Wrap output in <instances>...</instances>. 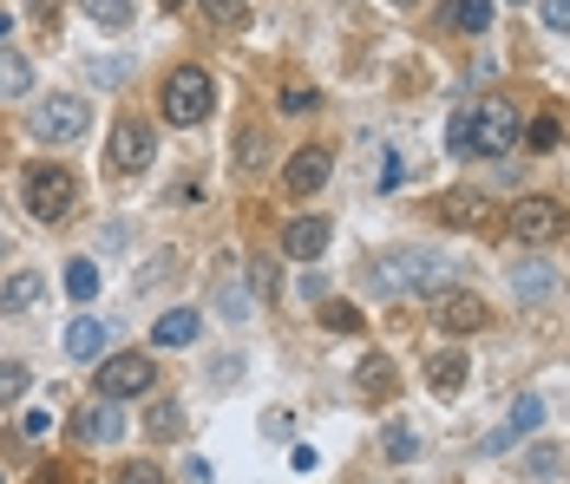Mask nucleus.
Wrapping results in <instances>:
<instances>
[{
	"label": "nucleus",
	"instance_id": "obj_1",
	"mask_svg": "<svg viewBox=\"0 0 570 484\" xmlns=\"http://www.w3.org/2000/svg\"><path fill=\"white\" fill-rule=\"evenodd\" d=\"M210 105H217V85H210L203 66H177V72L164 79V118H171V125H203Z\"/></svg>",
	"mask_w": 570,
	"mask_h": 484
},
{
	"label": "nucleus",
	"instance_id": "obj_2",
	"mask_svg": "<svg viewBox=\"0 0 570 484\" xmlns=\"http://www.w3.org/2000/svg\"><path fill=\"white\" fill-rule=\"evenodd\" d=\"M72 203H79L72 170H59V164H33L26 170V210H33V223H66Z\"/></svg>",
	"mask_w": 570,
	"mask_h": 484
},
{
	"label": "nucleus",
	"instance_id": "obj_3",
	"mask_svg": "<svg viewBox=\"0 0 570 484\" xmlns=\"http://www.w3.org/2000/svg\"><path fill=\"white\" fill-rule=\"evenodd\" d=\"M466 125H473V151H479V157H505V151L519 144V111H512L505 98L466 105Z\"/></svg>",
	"mask_w": 570,
	"mask_h": 484
},
{
	"label": "nucleus",
	"instance_id": "obj_4",
	"mask_svg": "<svg viewBox=\"0 0 570 484\" xmlns=\"http://www.w3.org/2000/svg\"><path fill=\"white\" fill-rule=\"evenodd\" d=\"M158 387V361L151 354H105L98 361V400H138Z\"/></svg>",
	"mask_w": 570,
	"mask_h": 484
},
{
	"label": "nucleus",
	"instance_id": "obj_5",
	"mask_svg": "<svg viewBox=\"0 0 570 484\" xmlns=\"http://www.w3.org/2000/svg\"><path fill=\"white\" fill-rule=\"evenodd\" d=\"M26 131L39 138V144H79L85 138V98H72V92H53L33 118H26Z\"/></svg>",
	"mask_w": 570,
	"mask_h": 484
},
{
	"label": "nucleus",
	"instance_id": "obj_6",
	"mask_svg": "<svg viewBox=\"0 0 570 484\" xmlns=\"http://www.w3.org/2000/svg\"><path fill=\"white\" fill-rule=\"evenodd\" d=\"M565 203L558 197H519L512 203V216H505V229L519 236V243H551V236H565Z\"/></svg>",
	"mask_w": 570,
	"mask_h": 484
},
{
	"label": "nucleus",
	"instance_id": "obj_7",
	"mask_svg": "<svg viewBox=\"0 0 570 484\" xmlns=\"http://www.w3.org/2000/svg\"><path fill=\"white\" fill-rule=\"evenodd\" d=\"M105 157H112V170H144L158 157V131L144 118H118L112 138H105Z\"/></svg>",
	"mask_w": 570,
	"mask_h": 484
},
{
	"label": "nucleus",
	"instance_id": "obj_8",
	"mask_svg": "<svg viewBox=\"0 0 570 484\" xmlns=\"http://www.w3.org/2000/svg\"><path fill=\"white\" fill-rule=\"evenodd\" d=\"M433 223H446V229H492V197L486 190H440L433 197Z\"/></svg>",
	"mask_w": 570,
	"mask_h": 484
},
{
	"label": "nucleus",
	"instance_id": "obj_9",
	"mask_svg": "<svg viewBox=\"0 0 570 484\" xmlns=\"http://www.w3.org/2000/svg\"><path fill=\"white\" fill-rule=\"evenodd\" d=\"M433 328H446V334H479V328H486V302H479L473 288H440V295H433Z\"/></svg>",
	"mask_w": 570,
	"mask_h": 484
},
{
	"label": "nucleus",
	"instance_id": "obj_10",
	"mask_svg": "<svg viewBox=\"0 0 570 484\" xmlns=\"http://www.w3.org/2000/svg\"><path fill=\"white\" fill-rule=\"evenodd\" d=\"M328 177H335V157H328L322 144H302V151L289 157V170H282V190H289V197H315Z\"/></svg>",
	"mask_w": 570,
	"mask_h": 484
},
{
	"label": "nucleus",
	"instance_id": "obj_11",
	"mask_svg": "<svg viewBox=\"0 0 570 484\" xmlns=\"http://www.w3.org/2000/svg\"><path fill=\"white\" fill-rule=\"evenodd\" d=\"M328 236H335V223H328V216H289V223H282V249H289L295 262H322Z\"/></svg>",
	"mask_w": 570,
	"mask_h": 484
},
{
	"label": "nucleus",
	"instance_id": "obj_12",
	"mask_svg": "<svg viewBox=\"0 0 570 484\" xmlns=\"http://www.w3.org/2000/svg\"><path fill=\"white\" fill-rule=\"evenodd\" d=\"M72 433H79V446H118V439H125V413H118V400H92V406L72 420Z\"/></svg>",
	"mask_w": 570,
	"mask_h": 484
},
{
	"label": "nucleus",
	"instance_id": "obj_13",
	"mask_svg": "<svg viewBox=\"0 0 570 484\" xmlns=\"http://www.w3.org/2000/svg\"><path fill=\"white\" fill-rule=\"evenodd\" d=\"M354 387H361V400H368V406H387V400L400 393V374H394V361H387V354H368V361L354 367Z\"/></svg>",
	"mask_w": 570,
	"mask_h": 484
},
{
	"label": "nucleus",
	"instance_id": "obj_14",
	"mask_svg": "<svg viewBox=\"0 0 570 484\" xmlns=\"http://www.w3.org/2000/svg\"><path fill=\"white\" fill-rule=\"evenodd\" d=\"M105 341H112V321L79 315V321L66 328V354H72V361H105Z\"/></svg>",
	"mask_w": 570,
	"mask_h": 484
},
{
	"label": "nucleus",
	"instance_id": "obj_15",
	"mask_svg": "<svg viewBox=\"0 0 570 484\" xmlns=\"http://www.w3.org/2000/svg\"><path fill=\"white\" fill-rule=\"evenodd\" d=\"M551 288H558V269L551 262H519L512 269V295L519 302H551Z\"/></svg>",
	"mask_w": 570,
	"mask_h": 484
},
{
	"label": "nucleus",
	"instance_id": "obj_16",
	"mask_svg": "<svg viewBox=\"0 0 570 484\" xmlns=\"http://www.w3.org/2000/svg\"><path fill=\"white\" fill-rule=\"evenodd\" d=\"M39 295H46V275L20 269V275H7V288H0V315H20V308H33Z\"/></svg>",
	"mask_w": 570,
	"mask_h": 484
},
{
	"label": "nucleus",
	"instance_id": "obj_17",
	"mask_svg": "<svg viewBox=\"0 0 570 484\" xmlns=\"http://www.w3.org/2000/svg\"><path fill=\"white\" fill-rule=\"evenodd\" d=\"M197 328H203V321H197V308H171V315H158V328H151V334H158V347H190V341H197Z\"/></svg>",
	"mask_w": 570,
	"mask_h": 484
},
{
	"label": "nucleus",
	"instance_id": "obj_18",
	"mask_svg": "<svg viewBox=\"0 0 570 484\" xmlns=\"http://www.w3.org/2000/svg\"><path fill=\"white\" fill-rule=\"evenodd\" d=\"M427 387H433V393H460V387H466V354H453V347L433 354V361H427Z\"/></svg>",
	"mask_w": 570,
	"mask_h": 484
},
{
	"label": "nucleus",
	"instance_id": "obj_19",
	"mask_svg": "<svg viewBox=\"0 0 570 484\" xmlns=\"http://www.w3.org/2000/svg\"><path fill=\"white\" fill-rule=\"evenodd\" d=\"M446 26L453 33H486L492 26V0H446Z\"/></svg>",
	"mask_w": 570,
	"mask_h": 484
},
{
	"label": "nucleus",
	"instance_id": "obj_20",
	"mask_svg": "<svg viewBox=\"0 0 570 484\" xmlns=\"http://www.w3.org/2000/svg\"><path fill=\"white\" fill-rule=\"evenodd\" d=\"M144 433H151V439H184V406H177V400H151Z\"/></svg>",
	"mask_w": 570,
	"mask_h": 484
},
{
	"label": "nucleus",
	"instance_id": "obj_21",
	"mask_svg": "<svg viewBox=\"0 0 570 484\" xmlns=\"http://www.w3.org/2000/svg\"><path fill=\"white\" fill-rule=\"evenodd\" d=\"M66 295H72V302H92V295H98V262H92V256H72V262H66Z\"/></svg>",
	"mask_w": 570,
	"mask_h": 484
},
{
	"label": "nucleus",
	"instance_id": "obj_22",
	"mask_svg": "<svg viewBox=\"0 0 570 484\" xmlns=\"http://www.w3.org/2000/svg\"><path fill=\"white\" fill-rule=\"evenodd\" d=\"M26 85H33V66H26L13 46H0V98H20Z\"/></svg>",
	"mask_w": 570,
	"mask_h": 484
},
{
	"label": "nucleus",
	"instance_id": "obj_23",
	"mask_svg": "<svg viewBox=\"0 0 570 484\" xmlns=\"http://www.w3.org/2000/svg\"><path fill=\"white\" fill-rule=\"evenodd\" d=\"M322 328H328V334H361L368 321H361L354 302H322Z\"/></svg>",
	"mask_w": 570,
	"mask_h": 484
},
{
	"label": "nucleus",
	"instance_id": "obj_24",
	"mask_svg": "<svg viewBox=\"0 0 570 484\" xmlns=\"http://www.w3.org/2000/svg\"><path fill=\"white\" fill-rule=\"evenodd\" d=\"M85 7V20H98L105 33H118V26H131V0H79Z\"/></svg>",
	"mask_w": 570,
	"mask_h": 484
},
{
	"label": "nucleus",
	"instance_id": "obj_25",
	"mask_svg": "<svg viewBox=\"0 0 570 484\" xmlns=\"http://www.w3.org/2000/svg\"><path fill=\"white\" fill-rule=\"evenodd\" d=\"M381 452H387L394 465H414V452H420V433H407V426H387V439H381Z\"/></svg>",
	"mask_w": 570,
	"mask_h": 484
},
{
	"label": "nucleus",
	"instance_id": "obj_26",
	"mask_svg": "<svg viewBox=\"0 0 570 484\" xmlns=\"http://www.w3.org/2000/svg\"><path fill=\"white\" fill-rule=\"evenodd\" d=\"M26 387H33V374H26L20 361H0V406H13V400H26Z\"/></svg>",
	"mask_w": 570,
	"mask_h": 484
},
{
	"label": "nucleus",
	"instance_id": "obj_27",
	"mask_svg": "<svg viewBox=\"0 0 570 484\" xmlns=\"http://www.w3.org/2000/svg\"><path fill=\"white\" fill-rule=\"evenodd\" d=\"M525 472H532V479H558V472H565V452H558V446H532V452H525Z\"/></svg>",
	"mask_w": 570,
	"mask_h": 484
},
{
	"label": "nucleus",
	"instance_id": "obj_28",
	"mask_svg": "<svg viewBox=\"0 0 570 484\" xmlns=\"http://www.w3.org/2000/svg\"><path fill=\"white\" fill-rule=\"evenodd\" d=\"M558 138H565L558 111H538V118H532V151H558Z\"/></svg>",
	"mask_w": 570,
	"mask_h": 484
},
{
	"label": "nucleus",
	"instance_id": "obj_29",
	"mask_svg": "<svg viewBox=\"0 0 570 484\" xmlns=\"http://www.w3.org/2000/svg\"><path fill=\"white\" fill-rule=\"evenodd\" d=\"M538 426H545V400H532V393L512 400V433H538Z\"/></svg>",
	"mask_w": 570,
	"mask_h": 484
},
{
	"label": "nucleus",
	"instance_id": "obj_30",
	"mask_svg": "<svg viewBox=\"0 0 570 484\" xmlns=\"http://www.w3.org/2000/svg\"><path fill=\"white\" fill-rule=\"evenodd\" d=\"M197 7H203V13H210L217 26H236V20L249 13V0H197Z\"/></svg>",
	"mask_w": 570,
	"mask_h": 484
},
{
	"label": "nucleus",
	"instance_id": "obj_31",
	"mask_svg": "<svg viewBox=\"0 0 570 484\" xmlns=\"http://www.w3.org/2000/svg\"><path fill=\"white\" fill-rule=\"evenodd\" d=\"M125 66L131 59H92V85H125Z\"/></svg>",
	"mask_w": 570,
	"mask_h": 484
},
{
	"label": "nucleus",
	"instance_id": "obj_32",
	"mask_svg": "<svg viewBox=\"0 0 570 484\" xmlns=\"http://www.w3.org/2000/svg\"><path fill=\"white\" fill-rule=\"evenodd\" d=\"M118 484H164V472L144 465V459H131V465H118Z\"/></svg>",
	"mask_w": 570,
	"mask_h": 484
},
{
	"label": "nucleus",
	"instance_id": "obj_33",
	"mask_svg": "<svg viewBox=\"0 0 570 484\" xmlns=\"http://www.w3.org/2000/svg\"><path fill=\"white\" fill-rule=\"evenodd\" d=\"M538 13H545L551 33H570V0H538Z\"/></svg>",
	"mask_w": 570,
	"mask_h": 484
},
{
	"label": "nucleus",
	"instance_id": "obj_34",
	"mask_svg": "<svg viewBox=\"0 0 570 484\" xmlns=\"http://www.w3.org/2000/svg\"><path fill=\"white\" fill-rule=\"evenodd\" d=\"M282 111H289V118L315 111V92H309V85H289V92H282Z\"/></svg>",
	"mask_w": 570,
	"mask_h": 484
},
{
	"label": "nucleus",
	"instance_id": "obj_35",
	"mask_svg": "<svg viewBox=\"0 0 570 484\" xmlns=\"http://www.w3.org/2000/svg\"><path fill=\"white\" fill-rule=\"evenodd\" d=\"M446 144H453V157H466V151H473V125H466V111L446 125Z\"/></svg>",
	"mask_w": 570,
	"mask_h": 484
},
{
	"label": "nucleus",
	"instance_id": "obj_36",
	"mask_svg": "<svg viewBox=\"0 0 570 484\" xmlns=\"http://www.w3.org/2000/svg\"><path fill=\"white\" fill-rule=\"evenodd\" d=\"M46 433H53V413H26L20 420V439H46Z\"/></svg>",
	"mask_w": 570,
	"mask_h": 484
},
{
	"label": "nucleus",
	"instance_id": "obj_37",
	"mask_svg": "<svg viewBox=\"0 0 570 484\" xmlns=\"http://www.w3.org/2000/svg\"><path fill=\"white\" fill-rule=\"evenodd\" d=\"M39 484H85L79 465H39Z\"/></svg>",
	"mask_w": 570,
	"mask_h": 484
},
{
	"label": "nucleus",
	"instance_id": "obj_38",
	"mask_svg": "<svg viewBox=\"0 0 570 484\" xmlns=\"http://www.w3.org/2000/svg\"><path fill=\"white\" fill-rule=\"evenodd\" d=\"M249 282H256V295H269V288H276V262H256V275H249Z\"/></svg>",
	"mask_w": 570,
	"mask_h": 484
},
{
	"label": "nucleus",
	"instance_id": "obj_39",
	"mask_svg": "<svg viewBox=\"0 0 570 484\" xmlns=\"http://www.w3.org/2000/svg\"><path fill=\"white\" fill-rule=\"evenodd\" d=\"M302 295L309 302H328V275H302Z\"/></svg>",
	"mask_w": 570,
	"mask_h": 484
},
{
	"label": "nucleus",
	"instance_id": "obj_40",
	"mask_svg": "<svg viewBox=\"0 0 570 484\" xmlns=\"http://www.w3.org/2000/svg\"><path fill=\"white\" fill-rule=\"evenodd\" d=\"M53 7H59V0H39V20H46V26H53Z\"/></svg>",
	"mask_w": 570,
	"mask_h": 484
},
{
	"label": "nucleus",
	"instance_id": "obj_41",
	"mask_svg": "<svg viewBox=\"0 0 570 484\" xmlns=\"http://www.w3.org/2000/svg\"><path fill=\"white\" fill-rule=\"evenodd\" d=\"M158 7H164V13H177V7H184V0H158Z\"/></svg>",
	"mask_w": 570,
	"mask_h": 484
},
{
	"label": "nucleus",
	"instance_id": "obj_42",
	"mask_svg": "<svg viewBox=\"0 0 570 484\" xmlns=\"http://www.w3.org/2000/svg\"><path fill=\"white\" fill-rule=\"evenodd\" d=\"M394 7H414V0H394Z\"/></svg>",
	"mask_w": 570,
	"mask_h": 484
}]
</instances>
